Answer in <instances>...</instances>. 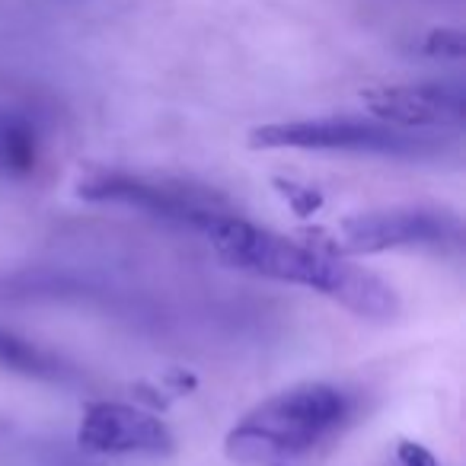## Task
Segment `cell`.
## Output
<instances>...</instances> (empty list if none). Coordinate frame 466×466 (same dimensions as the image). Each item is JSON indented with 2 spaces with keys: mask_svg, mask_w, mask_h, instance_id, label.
I'll list each match as a JSON object with an SVG mask.
<instances>
[{
  "mask_svg": "<svg viewBox=\"0 0 466 466\" xmlns=\"http://www.w3.org/2000/svg\"><path fill=\"white\" fill-rule=\"evenodd\" d=\"M201 233L208 237L214 253L233 268L288 281V285L313 288L342 304L345 310L374 319V323H390L400 317V298H396L393 285H387L370 268L351 266L326 249L294 243L281 233L249 224L247 218L230 211H214L205 220Z\"/></svg>",
  "mask_w": 466,
  "mask_h": 466,
  "instance_id": "obj_1",
  "label": "cell"
},
{
  "mask_svg": "<svg viewBox=\"0 0 466 466\" xmlns=\"http://www.w3.org/2000/svg\"><path fill=\"white\" fill-rule=\"evenodd\" d=\"M355 412V400L332 383H300L272 396L240 425H233L224 441L230 460L240 463H275L313 451L339 431Z\"/></svg>",
  "mask_w": 466,
  "mask_h": 466,
  "instance_id": "obj_2",
  "label": "cell"
},
{
  "mask_svg": "<svg viewBox=\"0 0 466 466\" xmlns=\"http://www.w3.org/2000/svg\"><path fill=\"white\" fill-rule=\"evenodd\" d=\"M249 144L262 150H349L396 160H431L444 154V141L434 135L393 128L377 118H304V122L262 125L249 135Z\"/></svg>",
  "mask_w": 466,
  "mask_h": 466,
  "instance_id": "obj_3",
  "label": "cell"
},
{
  "mask_svg": "<svg viewBox=\"0 0 466 466\" xmlns=\"http://www.w3.org/2000/svg\"><path fill=\"white\" fill-rule=\"evenodd\" d=\"M460 243H463V224L444 208H393V211L355 214L339 227V253L355 256L409 247L447 249Z\"/></svg>",
  "mask_w": 466,
  "mask_h": 466,
  "instance_id": "obj_4",
  "label": "cell"
},
{
  "mask_svg": "<svg viewBox=\"0 0 466 466\" xmlns=\"http://www.w3.org/2000/svg\"><path fill=\"white\" fill-rule=\"evenodd\" d=\"M80 198L90 201H118V205H131L137 211H147L154 218L173 220V224L192 227L201 230L205 220L214 211H224L218 198H208L205 192H195L188 186H176V182H154L141 179V176L128 173H96L77 186Z\"/></svg>",
  "mask_w": 466,
  "mask_h": 466,
  "instance_id": "obj_5",
  "label": "cell"
},
{
  "mask_svg": "<svg viewBox=\"0 0 466 466\" xmlns=\"http://www.w3.org/2000/svg\"><path fill=\"white\" fill-rule=\"evenodd\" d=\"M77 444L86 453L106 457H167L173 453V431L154 412L125 402H90L77 431Z\"/></svg>",
  "mask_w": 466,
  "mask_h": 466,
  "instance_id": "obj_6",
  "label": "cell"
},
{
  "mask_svg": "<svg viewBox=\"0 0 466 466\" xmlns=\"http://www.w3.org/2000/svg\"><path fill=\"white\" fill-rule=\"evenodd\" d=\"M364 106L377 122L393 128H457L466 118V93L460 84H402L364 93Z\"/></svg>",
  "mask_w": 466,
  "mask_h": 466,
  "instance_id": "obj_7",
  "label": "cell"
},
{
  "mask_svg": "<svg viewBox=\"0 0 466 466\" xmlns=\"http://www.w3.org/2000/svg\"><path fill=\"white\" fill-rule=\"evenodd\" d=\"M0 364L23 377H35L46 383H77L80 374L58 355L39 349V345L26 342V339L14 336V332L0 329Z\"/></svg>",
  "mask_w": 466,
  "mask_h": 466,
  "instance_id": "obj_8",
  "label": "cell"
},
{
  "mask_svg": "<svg viewBox=\"0 0 466 466\" xmlns=\"http://www.w3.org/2000/svg\"><path fill=\"white\" fill-rule=\"evenodd\" d=\"M35 160H39V137L33 125L20 116H0V182L29 176Z\"/></svg>",
  "mask_w": 466,
  "mask_h": 466,
  "instance_id": "obj_9",
  "label": "cell"
},
{
  "mask_svg": "<svg viewBox=\"0 0 466 466\" xmlns=\"http://www.w3.org/2000/svg\"><path fill=\"white\" fill-rule=\"evenodd\" d=\"M421 52L428 58H451V61H460L466 55V35L460 29H434V33L425 35V46Z\"/></svg>",
  "mask_w": 466,
  "mask_h": 466,
  "instance_id": "obj_10",
  "label": "cell"
},
{
  "mask_svg": "<svg viewBox=\"0 0 466 466\" xmlns=\"http://www.w3.org/2000/svg\"><path fill=\"white\" fill-rule=\"evenodd\" d=\"M275 186H279V192L285 195L288 205H291L298 214H313L319 205H323V195L310 186H300V182H294V179H275Z\"/></svg>",
  "mask_w": 466,
  "mask_h": 466,
  "instance_id": "obj_11",
  "label": "cell"
},
{
  "mask_svg": "<svg viewBox=\"0 0 466 466\" xmlns=\"http://www.w3.org/2000/svg\"><path fill=\"white\" fill-rule=\"evenodd\" d=\"M396 466H438V460H434L421 444L402 441V444L396 447Z\"/></svg>",
  "mask_w": 466,
  "mask_h": 466,
  "instance_id": "obj_12",
  "label": "cell"
},
{
  "mask_svg": "<svg viewBox=\"0 0 466 466\" xmlns=\"http://www.w3.org/2000/svg\"><path fill=\"white\" fill-rule=\"evenodd\" d=\"M33 451H35V463H39V466H86V463H80L71 451H61L58 444L33 447Z\"/></svg>",
  "mask_w": 466,
  "mask_h": 466,
  "instance_id": "obj_13",
  "label": "cell"
}]
</instances>
